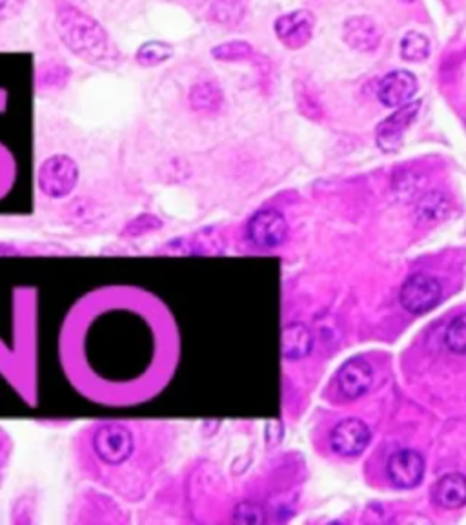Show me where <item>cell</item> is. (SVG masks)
Returning a JSON list of instances; mask_svg holds the SVG:
<instances>
[{"label":"cell","instance_id":"obj_1","mask_svg":"<svg viewBox=\"0 0 466 525\" xmlns=\"http://www.w3.org/2000/svg\"><path fill=\"white\" fill-rule=\"evenodd\" d=\"M59 360L71 387L90 402L106 407L146 402L172 374V320L150 292L104 285L86 292L64 316Z\"/></svg>","mask_w":466,"mask_h":525},{"label":"cell","instance_id":"obj_2","mask_svg":"<svg viewBox=\"0 0 466 525\" xmlns=\"http://www.w3.org/2000/svg\"><path fill=\"white\" fill-rule=\"evenodd\" d=\"M170 427L150 420H93L71 438L75 473L117 496L139 504L152 491L168 458Z\"/></svg>","mask_w":466,"mask_h":525},{"label":"cell","instance_id":"obj_3","mask_svg":"<svg viewBox=\"0 0 466 525\" xmlns=\"http://www.w3.org/2000/svg\"><path fill=\"white\" fill-rule=\"evenodd\" d=\"M53 30L62 48L88 66L115 70L124 62L110 30L75 0H53Z\"/></svg>","mask_w":466,"mask_h":525},{"label":"cell","instance_id":"obj_4","mask_svg":"<svg viewBox=\"0 0 466 525\" xmlns=\"http://www.w3.org/2000/svg\"><path fill=\"white\" fill-rule=\"evenodd\" d=\"M132 516L117 496L101 487H84L71 498L66 522L68 524H128Z\"/></svg>","mask_w":466,"mask_h":525},{"label":"cell","instance_id":"obj_5","mask_svg":"<svg viewBox=\"0 0 466 525\" xmlns=\"http://www.w3.org/2000/svg\"><path fill=\"white\" fill-rule=\"evenodd\" d=\"M0 376L17 392L22 402L37 403V350L17 345L10 347L6 341L0 340Z\"/></svg>","mask_w":466,"mask_h":525},{"label":"cell","instance_id":"obj_6","mask_svg":"<svg viewBox=\"0 0 466 525\" xmlns=\"http://www.w3.org/2000/svg\"><path fill=\"white\" fill-rule=\"evenodd\" d=\"M81 183V166L70 154H53L37 168V190L50 201L70 197Z\"/></svg>","mask_w":466,"mask_h":525},{"label":"cell","instance_id":"obj_7","mask_svg":"<svg viewBox=\"0 0 466 525\" xmlns=\"http://www.w3.org/2000/svg\"><path fill=\"white\" fill-rule=\"evenodd\" d=\"M441 298H443L441 283L425 272H419L406 279L399 292L401 307L416 316L434 309Z\"/></svg>","mask_w":466,"mask_h":525},{"label":"cell","instance_id":"obj_8","mask_svg":"<svg viewBox=\"0 0 466 525\" xmlns=\"http://www.w3.org/2000/svg\"><path fill=\"white\" fill-rule=\"evenodd\" d=\"M246 234L254 247L274 250L281 247L288 237L286 217L277 208H263L250 219Z\"/></svg>","mask_w":466,"mask_h":525},{"label":"cell","instance_id":"obj_9","mask_svg":"<svg viewBox=\"0 0 466 525\" xmlns=\"http://www.w3.org/2000/svg\"><path fill=\"white\" fill-rule=\"evenodd\" d=\"M274 33L286 50H303L314 39L315 17L308 10L286 11L275 19Z\"/></svg>","mask_w":466,"mask_h":525},{"label":"cell","instance_id":"obj_10","mask_svg":"<svg viewBox=\"0 0 466 525\" xmlns=\"http://www.w3.org/2000/svg\"><path fill=\"white\" fill-rule=\"evenodd\" d=\"M421 110V101H410L394 110V114L388 115L385 121H381L375 128V143L383 152H396L403 143L408 128L416 123L417 115Z\"/></svg>","mask_w":466,"mask_h":525},{"label":"cell","instance_id":"obj_11","mask_svg":"<svg viewBox=\"0 0 466 525\" xmlns=\"http://www.w3.org/2000/svg\"><path fill=\"white\" fill-rule=\"evenodd\" d=\"M341 37L346 46L355 53H374L383 42V30L368 15H352L343 22Z\"/></svg>","mask_w":466,"mask_h":525},{"label":"cell","instance_id":"obj_12","mask_svg":"<svg viewBox=\"0 0 466 525\" xmlns=\"http://www.w3.org/2000/svg\"><path fill=\"white\" fill-rule=\"evenodd\" d=\"M417 90L419 83L414 73L408 70H392L379 79L375 93L377 101L385 108L396 110L399 106L410 103L416 97Z\"/></svg>","mask_w":466,"mask_h":525},{"label":"cell","instance_id":"obj_13","mask_svg":"<svg viewBox=\"0 0 466 525\" xmlns=\"http://www.w3.org/2000/svg\"><path fill=\"white\" fill-rule=\"evenodd\" d=\"M372 438V433L366 423L357 418H348L337 423L330 434V445L334 453L345 458H354L365 451Z\"/></svg>","mask_w":466,"mask_h":525},{"label":"cell","instance_id":"obj_14","mask_svg":"<svg viewBox=\"0 0 466 525\" xmlns=\"http://www.w3.org/2000/svg\"><path fill=\"white\" fill-rule=\"evenodd\" d=\"M390 482L401 489H412L423 482L425 476V460L421 454L412 449H403L390 456L388 465Z\"/></svg>","mask_w":466,"mask_h":525},{"label":"cell","instance_id":"obj_15","mask_svg":"<svg viewBox=\"0 0 466 525\" xmlns=\"http://www.w3.org/2000/svg\"><path fill=\"white\" fill-rule=\"evenodd\" d=\"M186 103L193 114L206 115V117L219 114L226 103L223 86L212 77H199L188 86Z\"/></svg>","mask_w":466,"mask_h":525},{"label":"cell","instance_id":"obj_16","mask_svg":"<svg viewBox=\"0 0 466 525\" xmlns=\"http://www.w3.org/2000/svg\"><path fill=\"white\" fill-rule=\"evenodd\" d=\"M73 68L64 59H44L35 70V88L41 93L64 92L73 81Z\"/></svg>","mask_w":466,"mask_h":525},{"label":"cell","instance_id":"obj_17","mask_svg":"<svg viewBox=\"0 0 466 525\" xmlns=\"http://www.w3.org/2000/svg\"><path fill=\"white\" fill-rule=\"evenodd\" d=\"M339 391L348 400L361 398L363 394L370 391L374 383V369L363 360H354L346 363L345 367L339 372Z\"/></svg>","mask_w":466,"mask_h":525},{"label":"cell","instance_id":"obj_18","mask_svg":"<svg viewBox=\"0 0 466 525\" xmlns=\"http://www.w3.org/2000/svg\"><path fill=\"white\" fill-rule=\"evenodd\" d=\"M454 201L446 192L428 190L419 197L414 206V216L419 225H436L452 214Z\"/></svg>","mask_w":466,"mask_h":525},{"label":"cell","instance_id":"obj_19","mask_svg":"<svg viewBox=\"0 0 466 525\" xmlns=\"http://www.w3.org/2000/svg\"><path fill=\"white\" fill-rule=\"evenodd\" d=\"M432 498L443 509H459L466 504V476L448 473L432 487Z\"/></svg>","mask_w":466,"mask_h":525},{"label":"cell","instance_id":"obj_20","mask_svg":"<svg viewBox=\"0 0 466 525\" xmlns=\"http://www.w3.org/2000/svg\"><path fill=\"white\" fill-rule=\"evenodd\" d=\"M175 55V46L172 42L163 41V39H150L137 46L133 52V62L142 68V70H155L170 62Z\"/></svg>","mask_w":466,"mask_h":525},{"label":"cell","instance_id":"obj_21","mask_svg":"<svg viewBox=\"0 0 466 525\" xmlns=\"http://www.w3.org/2000/svg\"><path fill=\"white\" fill-rule=\"evenodd\" d=\"M244 15H246L244 0H212L206 11L208 22L226 30L237 28L243 22Z\"/></svg>","mask_w":466,"mask_h":525},{"label":"cell","instance_id":"obj_22","mask_svg":"<svg viewBox=\"0 0 466 525\" xmlns=\"http://www.w3.org/2000/svg\"><path fill=\"white\" fill-rule=\"evenodd\" d=\"M312 334L303 323H290L283 330V356L286 360H303L312 350Z\"/></svg>","mask_w":466,"mask_h":525},{"label":"cell","instance_id":"obj_23","mask_svg":"<svg viewBox=\"0 0 466 525\" xmlns=\"http://www.w3.org/2000/svg\"><path fill=\"white\" fill-rule=\"evenodd\" d=\"M432 55V41L423 31L410 30L399 41V57L410 64H423Z\"/></svg>","mask_w":466,"mask_h":525},{"label":"cell","instance_id":"obj_24","mask_svg":"<svg viewBox=\"0 0 466 525\" xmlns=\"http://www.w3.org/2000/svg\"><path fill=\"white\" fill-rule=\"evenodd\" d=\"M210 55L217 62L233 64V62L250 61L255 55V50L248 41H226L213 46Z\"/></svg>","mask_w":466,"mask_h":525},{"label":"cell","instance_id":"obj_25","mask_svg":"<svg viewBox=\"0 0 466 525\" xmlns=\"http://www.w3.org/2000/svg\"><path fill=\"white\" fill-rule=\"evenodd\" d=\"M426 185V177L412 166H405L397 170L392 181L394 192L401 197H412L419 194Z\"/></svg>","mask_w":466,"mask_h":525},{"label":"cell","instance_id":"obj_26","mask_svg":"<svg viewBox=\"0 0 466 525\" xmlns=\"http://www.w3.org/2000/svg\"><path fill=\"white\" fill-rule=\"evenodd\" d=\"M445 343L454 354H466V312L459 314L448 325L445 334Z\"/></svg>","mask_w":466,"mask_h":525},{"label":"cell","instance_id":"obj_27","mask_svg":"<svg viewBox=\"0 0 466 525\" xmlns=\"http://www.w3.org/2000/svg\"><path fill=\"white\" fill-rule=\"evenodd\" d=\"M37 509H39L37 507V495H33V493L28 491L26 495H22L11 507V524H15V522H22V524L35 522L30 515L31 513H37Z\"/></svg>","mask_w":466,"mask_h":525},{"label":"cell","instance_id":"obj_28","mask_svg":"<svg viewBox=\"0 0 466 525\" xmlns=\"http://www.w3.org/2000/svg\"><path fill=\"white\" fill-rule=\"evenodd\" d=\"M15 453V443L11 434L0 425V489L6 484L10 474L11 460Z\"/></svg>","mask_w":466,"mask_h":525},{"label":"cell","instance_id":"obj_29","mask_svg":"<svg viewBox=\"0 0 466 525\" xmlns=\"http://www.w3.org/2000/svg\"><path fill=\"white\" fill-rule=\"evenodd\" d=\"M263 507L255 502H243L237 505L233 511V522L237 524H264Z\"/></svg>","mask_w":466,"mask_h":525},{"label":"cell","instance_id":"obj_30","mask_svg":"<svg viewBox=\"0 0 466 525\" xmlns=\"http://www.w3.org/2000/svg\"><path fill=\"white\" fill-rule=\"evenodd\" d=\"M295 97H297V108L303 112L308 119H319L321 117V108L315 101L314 95L308 92L304 86H297L295 90Z\"/></svg>","mask_w":466,"mask_h":525},{"label":"cell","instance_id":"obj_31","mask_svg":"<svg viewBox=\"0 0 466 525\" xmlns=\"http://www.w3.org/2000/svg\"><path fill=\"white\" fill-rule=\"evenodd\" d=\"M161 225L157 221V217L144 214V216L135 217L132 223H128V227L122 230V236H141L144 232L157 228Z\"/></svg>","mask_w":466,"mask_h":525},{"label":"cell","instance_id":"obj_32","mask_svg":"<svg viewBox=\"0 0 466 525\" xmlns=\"http://www.w3.org/2000/svg\"><path fill=\"white\" fill-rule=\"evenodd\" d=\"M28 0H0V22H11L19 19L26 8Z\"/></svg>","mask_w":466,"mask_h":525},{"label":"cell","instance_id":"obj_33","mask_svg":"<svg viewBox=\"0 0 466 525\" xmlns=\"http://www.w3.org/2000/svg\"><path fill=\"white\" fill-rule=\"evenodd\" d=\"M399 2H403V4H414L417 0H399Z\"/></svg>","mask_w":466,"mask_h":525}]
</instances>
